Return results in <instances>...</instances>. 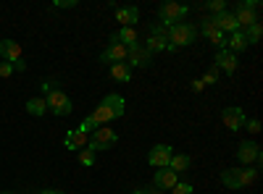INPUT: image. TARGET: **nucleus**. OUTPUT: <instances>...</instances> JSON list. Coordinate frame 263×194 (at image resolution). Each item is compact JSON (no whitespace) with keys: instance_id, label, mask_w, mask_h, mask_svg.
<instances>
[{"instance_id":"nucleus-27","label":"nucleus","mask_w":263,"mask_h":194,"mask_svg":"<svg viewBox=\"0 0 263 194\" xmlns=\"http://www.w3.org/2000/svg\"><path fill=\"white\" fill-rule=\"evenodd\" d=\"M258 181V168H242V186H250V184H255Z\"/></svg>"},{"instance_id":"nucleus-13","label":"nucleus","mask_w":263,"mask_h":194,"mask_svg":"<svg viewBox=\"0 0 263 194\" xmlns=\"http://www.w3.org/2000/svg\"><path fill=\"white\" fill-rule=\"evenodd\" d=\"M213 66H216L218 71H227V74L232 76V74L237 71V66H239V58H237L234 53H229V50H218Z\"/></svg>"},{"instance_id":"nucleus-40","label":"nucleus","mask_w":263,"mask_h":194,"mask_svg":"<svg viewBox=\"0 0 263 194\" xmlns=\"http://www.w3.org/2000/svg\"><path fill=\"white\" fill-rule=\"evenodd\" d=\"M132 194H142V191H140V189H135V191H132Z\"/></svg>"},{"instance_id":"nucleus-1","label":"nucleus","mask_w":263,"mask_h":194,"mask_svg":"<svg viewBox=\"0 0 263 194\" xmlns=\"http://www.w3.org/2000/svg\"><path fill=\"white\" fill-rule=\"evenodd\" d=\"M124 111H126V100H124L121 95L114 92V95H105V97L100 100V105L90 113V118L95 121V126H103V123H108V121L121 118Z\"/></svg>"},{"instance_id":"nucleus-32","label":"nucleus","mask_w":263,"mask_h":194,"mask_svg":"<svg viewBox=\"0 0 263 194\" xmlns=\"http://www.w3.org/2000/svg\"><path fill=\"white\" fill-rule=\"evenodd\" d=\"M218 74H221V71H218V69L213 66L211 71H205V76H200V81L205 84V87H208V84H216V81H218Z\"/></svg>"},{"instance_id":"nucleus-30","label":"nucleus","mask_w":263,"mask_h":194,"mask_svg":"<svg viewBox=\"0 0 263 194\" xmlns=\"http://www.w3.org/2000/svg\"><path fill=\"white\" fill-rule=\"evenodd\" d=\"M171 194H195V186L187 181H177V186L171 189Z\"/></svg>"},{"instance_id":"nucleus-24","label":"nucleus","mask_w":263,"mask_h":194,"mask_svg":"<svg viewBox=\"0 0 263 194\" xmlns=\"http://www.w3.org/2000/svg\"><path fill=\"white\" fill-rule=\"evenodd\" d=\"M27 113L29 116H45L48 113V102H45V97H29L27 100Z\"/></svg>"},{"instance_id":"nucleus-34","label":"nucleus","mask_w":263,"mask_h":194,"mask_svg":"<svg viewBox=\"0 0 263 194\" xmlns=\"http://www.w3.org/2000/svg\"><path fill=\"white\" fill-rule=\"evenodd\" d=\"M150 34H153V37H163V39H166V27H163V24H150Z\"/></svg>"},{"instance_id":"nucleus-7","label":"nucleus","mask_w":263,"mask_h":194,"mask_svg":"<svg viewBox=\"0 0 263 194\" xmlns=\"http://www.w3.org/2000/svg\"><path fill=\"white\" fill-rule=\"evenodd\" d=\"M126 66L132 69H150L153 66V55L142 48V42H135V45L126 48Z\"/></svg>"},{"instance_id":"nucleus-18","label":"nucleus","mask_w":263,"mask_h":194,"mask_svg":"<svg viewBox=\"0 0 263 194\" xmlns=\"http://www.w3.org/2000/svg\"><path fill=\"white\" fill-rule=\"evenodd\" d=\"M100 63H126V48L124 45H108L100 53Z\"/></svg>"},{"instance_id":"nucleus-17","label":"nucleus","mask_w":263,"mask_h":194,"mask_svg":"<svg viewBox=\"0 0 263 194\" xmlns=\"http://www.w3.org/2000/svg\"><path fill=\"white\" fill-rule=\"evenodd\" d=\"M116 21H121V27H135L140 21V8L137 6H121V8H116Z\"/></svg>"},{"instance_id":"nucleus-2","label":"nucleus","mask_w":263,"mask_h":194,"mask_svg":"<svg viewBox=\"0 0 263 194\" xmlns=\"http://www.w3.org/2000/svg\"><path fill=\"white\" fill-rule=\"evenodd\" d=\"M42 90H45V102H48V111L53 116H69L74 111L71 97L66 95L61 87H55V81H45V84H42Z\"/></svg>"},{"instance_id":"nucleus-36","label":"nucleus","mask_w":263,"mask_h":194,"mask_svg":"<svg viewBox=\"0 0 263 194\" xmlns=\"http://www.w3.org/2000/svg\"><path fill=\"white\" fill-rule=\"evenodd\" d=\"M53 6H55V8H74V6H77V0H55Z\"/></svg>"},{"instance_id":"nucleus-26","label":"nucleus","mask_w":263,"mask_h":194,"mask_svg":"<svg viewBox=\"0 0 263 194\" xmlns=\"http://www.w3.org/2000/svg\"><path fill=\"white\" fill-rule=\"evenodd\" d=\"M245 32V39H248V45H255V42L260 39V34H263V27H260V21H255V24H250L248 29H242Z\"/></svg>"},{"instance_id":"nucleus-33","label":"nucleus","mask_w":263,"mask_h":194,"mask_svg":"<svg viewBox=\"0 0 263 194\" xmlns=\"http://www.w3.org/2000/svg\"><path fill=\"white\" fill-rule=\"evenodd\" d=\"M13 71H16V69H13V63H6V60L0 63V79H8Z\"/></svg>"},{"instance_id":"nucleus-41","label":"nucleus","mask_w":263,"mask_h":194,"mask_svg":"<svg viewBox=\"0 0 263 194\" xmlns=\"http://www.w3.org/2000/svg\"><path fill=\"white\" fill-rule=\"evenodd\" d=\"M0 194H13V191H0Z\"/></svg>"},{"instance_id":"nucleus-20","label":"nucleus","mask_w":263,"mask_h":194,"mask_svg":"<svg viewBox=\"0 0 263 194\" xmlns=\"http://www.w3.org/2000/svg\"><path fill=\"white\" fill-rule=\"evenodd\" d=\"M227 50L229 53H242V50H248V39H245V32L239 29V32H234V34H227Z\"/></svg>"},{"instance_id":"nucleus-5","label":"nucleus","mask_w":263,"mask_h":194,"mask_svg":"<svg viewBox=\"0 0 263 194\" xmlns=\"http://www.w3.org/2000/svg\"><path fill=\"white\" fill-rule=\"evenodd\" d=\"M190 8L182 6V3H174V0H168V3H163L158 8V18L163 21V27H174V24H182V21L187 18Z\"/></svg>"},{"instance_id":"nucleus-29","label":"nucleus","mask_w":263,"mask_h":194,"mask_svg":"<svg viewBox=\"0 0 263 194\" xmlns=\"http://www.w3.org/2000/svg\"><path fill=\"white\" fill-rule=\"evenodd\" d=\"M205 11H208L211 16H213V13H221V11H227V3H224V0H208Z\"/></svg>"},{"instance_id":"nucleus-14","label":"nucleus","mask_w":263,"mask_h":194,"mask_svg":"<svg viewBox=\"0 0 263 194\" xmlns=\"http://www.w3.org/2000/svg\"><path fill=\"white\" fill-rule=\"evenodd\" d=\"M135 42H140V34H137L135 27H121V29H116V32L111 34V45H124V48H129V45H135Z\"/></svg>"},{"instance_id":"nucleus-22","label":"nucleus","mask_w":263,"mask_h":194,"mask_svg":"<svg viewBox=\"0 0 263 194\" xmlns=\"http://www.w3.org/2000/svg\"><path fill=\"white\" fill-rule=\"evenodd\" d=\"M190 165H192V158L190 155H177V153H174L171 155V160H168V168L174 170V174H184V170H190Z\"/></svg>"},{"instance_id":"nucleus-6","label":"nucleus","mask_w":263,"mask_h":194,"mask_svg":"<svg viewBox=\"0 0 263 194\" xmlns=\"http://www.w3.org/2000/svg\"><path fill=\"white\" fill-rule=\"evenodd\" d=\"M119 144V134L114 132V128H108V126H100V128H95V132L90 134V142H87V147L90 149H111V147H116Z\"/></svg>"},{"instance_id":"nucleus-15","label":"nucleus","mask_w":263,"mask_h":194,"mask_svg":"<svg viewBox=\"0 0 263 194\" xmlns=\"http://www.w3.org/2000/svg\"><path fill=\"white\" fill-rule=\"evenodd\" d=\"M177 181H179V174H174L171 168H158L156 170V179H153V186L156 189H174L177 186Z\"/></svg>"},{"instance_id":"nucleus-42","label":"nucleus","mask_w":263,"mask_h":194,"mask_svg":"<svg viewBox=\"0 0 263 194\" xmlns=\"http://www.w3.org/2000/svg\"><path fill=\"white\" fill-rule=\"evenodd\" d=\"M21 194H32V191H21Z\"/></svg>"},{"instance_id":"nucleus-11","label":"nucleus","mask_w":263,"mask_h":194,"mask_svg":"<svg viewBox=\"0 0 263 194\" xmlns=\"http://www.w3.org/2000/svg\"><path fill=\"white\" fill-rule=\"evenodd\" d=\"M171 155H174V147H171V144H156V147L147 153V163H150L153 168H168Z\"/></svg>"},{"instance_id":"nucleus-8","label":"nucleus","mask_w":263,"mask_h":194,"mask_svg":"<svg viewBox=\"0 0 263 194\" xmlns=\"http://www.w3.org/2000/svg\"><path fill=\"white\" fill-rule=\"evenodd\" d=\"M237 160L250 168V165H258V163L263 160V153H260V147H258L255 142L245 139L242 144H239V149H237Z\"/></svg>"},{"instance_id":"nucleus-10","label":"nucleus","mask_w":263,"mask_h":194,"mask_svg":"<svg viewBox=\"0 0 263 194\" xmlns=\"http://www.w3.org/2000/svg\"><path fill=\"white\" fill-rule=\"evenodd\" d=\"M211 21H213V27L218 29V32H224V34H234V32H239V24H237V18H234V13L227 8V11H221V13H213V16H208Z\"/></svg>"},{"instance_id":"nucleus-4","label":"nucleus","mask_w":263,"mask_h":194,"mask_svg":"<svg viewBox=\"0 0 263 194\" xmlns=\"http://www.w3.org/2000/svg\"><path fill=\"white\" fill-rule=\"evenodd\" d=\"M258 11H260V3L258 0H242V3H237V8L232 11L239 29H248L250 24H255L258 21Z\"/></svg>"},{"instance_id":"nucleus-28","label":"nucleus","mask_w":263,"mask_h":194,"mask_svg":"<svg viewBox=\"0 0 263 194\" xmlns=\"http://www.w3.org/2000/svg\"><path fill=\"white\" fill-rule=\"evenodd\" d=\"M79 163L82 165H95V149H90V147L79 149Z\"/></svg>"},{"instance_id":"nucleus-12","label":"nucleus","mask_w":263,"mask_h":194,"mask_svg":"<svg viewBox=\"0 0 263 194\" xmlns=\"http://www.w3.org/2000/svg\"><path fill=\"white\" fill-rule=\"evenodd\" d=\"M200 32H203V37L211 42V45H216L218 50H227V34L224 32H218L216 27H213V21L205 16L203 18V24H200Z\"/></svg>"},{"instance_id":"nucleus-9","label":"nucleus","mask_w":263,"mask_h":194,"mask_svg":"<svg viewBox=\"0 0 263 194\" xmlns=\"http://www.w3.org/2000/svg\"><path fill=\"white\" fill-rule=\"evenodd\" d=\"M221 121H224V126L229 128V132H239V128L245 126L248 116H245V111H242L239 105H229V107H224Z\"/></svg>"},{"instance_id":"nucleus-16","label":"nucleus","mask_w":263,"mask_h":194,"mask_svg":"<svg viewBox=\"0 0 263 194\" xmlns=\"http://www.w3.org/2000/svg\"><path fill=\"white\" fill-rule=\"evenodd\" d=\"M0 58L6 63H16L21 60V45L13 39H0Z\"/></svg>"},{"instance_id":"nucleus-31","label":"nucleus","mask_w":263,"mask_h":194,"mask_svg":"<svg viewBox=\"0 0 263 194\" xmlns=\"http://www.w3.org/2000/svg\"><path fill=\"white\" fill-rule=\"evenodd\" d=\"M95 128H100V126H95V121H92L90 116H87V118H84V121L79 123V132H82V134H92Z\"/></svg>"},{"instance_id":"nucleus-35","label":"nucleus","mask_w":263,"mask_h":194,"mask_svg":"<svg viewBox=\"0 0 263 194\" xmlns=\"http://www.w3.org/2000/svg\"><path fill=\"white\" fill-rule=\"evenodd\" d=\"M245 126H248V132H250V134H258V132H260V121H258V118L245 121Z\"/></svg>"},{"instance_id":"nucleus-21","label":"nucleus","mask_w":263,"mask_h":194,"mask_svg":"<svg viewBox=\"0 0 263 194\" xmlns=\"http://www.w3.org/2000/svg\"><path fill=\"white\" fill-rule=\"evenodd\" d=\"M87 142H90V137H87V134H82L79 128H74V132H69V134H66V142H63V147H66V149H79V147H87Z\"/></svg>"},{"instance_id":"nucleus-25","label":"nucleus","mask_w":263,"mask_h":194,"mask_svg":"<svg viewBox=\"0 0 263 194\" xmlns=\"http://www.w3.org/2000/svg\"><path fill=\"white\" fill-rule=\"evenodd\" d=\"M111 76L116 79V81H129L132 79V69L126 66V63H111Z\"/></svg>"},{"instance_id":"nucleus-23","label":"nucleus","mask_w":263,"mask_h":194,"mask_svg":"<svg viewBox=\"0 0 263 194\" xmlns=\"http://www.w3.org/2000/svg\"><path fill=\"white\" fill-rule=\"evenodd\" d=\"M142 48L153 55V53H163V50H168V42H166L163 37H153V34H147V39L142 42Z\"/></svg>"},{"instance_id":"nucleus-39","label":"nucleus","mask_w":263,"mask_h":194,"mask_svg":"<svg viewBox=\"0 0 263 194\" xmlns=\"http://www.w3.org/2000/svg\"><path fill=\"white\" fill-rule=\"evenodd\" d=\"M37 194H63V191L61 189H40Z\"/></svg>"},{"instance_id":"nucleus-3","label":"nucleus","mask_w":263,"mask_h":194,"mask_svg":"<svg viewBox=\"0 0 263 194\" xmlns=\"http://www.w3.org/2000/svg\"><path fill=\"white\" fill-rule=\"evenodd\" d=\"M195 39H197V29H195L192 24H187V21H182V24H174V27H166L168 53H174V50H179V48L192 45Z\"/></svg>"},{"instance_id":"nucleus-37","label":"nucleus","mask_w":263,"mask_h":194,"mask_svg":"<svg viewBox=\"0 0 263 194\" xmlns=\"http://www.w3.org/2000/svg\"><path fill=\"white\" fill-rule=\"evenodd\" d=\"M190 87H192V92H203V90H205V84H203L200 79H192V84H190Z\"/></svg>"},{"instance_id":"nucleus-19","label":"nucleus","mask_w":263,"mask_h":194,"mask_svg":"<svg viewBox=\"0 0 263 194\" xmlns=\"http://www.w3.org/2000/svg\"><path fill=\"white\" fill-rule=\"evenodd\" d=\"M221 184L227 189H242V168H227L221 174Z\"/></svg>"},{"instance_id":"nucleus-38","label":"nucleus","mask_w":263,"mask_h":194,"mask_svg":"<svg viewBox=\"0 0 263 194\" xmlns=\"http://www.w3.org/2000/svg\"><path fill=\"white\" fill-rule=\"evenodd\" d=\"M140 191H142V194H163V191H161V189H156V186H142Z\"/></svg>"}]
</instances>
